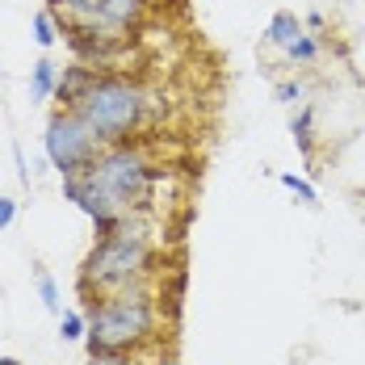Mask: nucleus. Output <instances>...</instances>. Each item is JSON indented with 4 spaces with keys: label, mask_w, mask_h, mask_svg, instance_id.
Instances as JSON below:
<instances>
[{
    "label": "nucleus",
    "mask_w": 365,
    "mask_h": 365,
    "mask_svg": "<svg viewBox=\"0 0 365 365\" xmlns=\"http://www.w3.org/2000/svg\"><path fill=\"white\" fill-rule=\"evenodd\" d=\"M160 177L164 173L147 164L143 151H135L130 143H110V147H101V155L84 173L63 177V197L76 202L93 219L97 240H106V235H113L122 222L130 219V210L143 202L147 189Z\"/></svg>",
    "instance_id": "1"
},
{
    "label": "nucleus",
    "mask_w": 365,
    "mask_h": 365,
    "mask_svg": "<svg viewBox=\"0 0 365 365\" xmlns=\"http://www.w3.org/2000/svg\"><path fill=\"white\" fill-rule=\"evenodd\" d=\"M155 277V244L143 227L126 219L113 235L97 240L93 252L84 256L80 269V298L97 302L106 294H126V290H147Z\"/></svg>",
    "instance_id": "2"
},
{
    "label": "nucleus",
    "mask_w": 365,
    "mask_h": 365,
    "mask_svg": "<svg viewBox=\"0 0 365 365\" xmlns=\"http://www.w3.org/2000/svg\"><path fill=\"white\" fill-rule=\"evenodd\" d=\"M84 315H88V336H84L88 353H143L147 344H155V331H160V302L151 286L106 294L88 302Z\"/></svg>",
    "instance_id": "3"
},
{
    "label": "nucleus",
    "mask_w": 365,
    "mask_h": 365,
    "mask_svg": "<svg viewBox=\"0 0 365 365\" xmlns=\"http://www.w3.org/2000/svg\"><path fill=\"white\" fill-rule=\"evenodd\" d=\"M76 113L101 135V143H126L147 118V93L126 76H97L93 88L80 97Z\"/></svg>",
    "instance_id": "4"
},
{
    "label": "nucleus",
    "mask_w": 365,
    "mask_h": 365,
    "mask_svg": "<svg viewBox=\"0 0 365 365\" xmlns=\"http://www.w3.org/2000/svg\"><path fill=\"white\" fill-rule=\"evenodd\" d=\"M101 135L80 118L76 110H55L46 122V135H42V151H46V164L59 173V177H76L84 173L97 155H101Z\"/></svg>",
    "instance_id": "5"
},
{
    "label": "nucleus",
    "mask_w": 365,
    "mask_h": 365,
    "mask_svg": "<svg viewBox=\"0 0 365 365\" xmlns=\"http://www.w3.org/2000/svg\"><path fill=\"white\" fill-rule=\"evenodd\" d=\"M46 9L63 30H97V34H126L143 17L147 0H46Z\"/></svg>",
    "instance_id": "6"
},
{
    "label": "nucleus",
    "mask_w": 365,
    "mask_h": 365,
    "mask_svg": "<svg viewBox=\"0 0 365 365\" xmlns=\"http://www.w3.org/2000/svg\"><path fill=\"white\" fill-rule=\"evenodd\" d=\"M93 80H97V72H93L88 63H72V68H63V72H59V84H55V101H59V110H76L80 97L93 88Z\"/></svg>",
    "instance_id": "7"
},
{
    "label": "nucleus",
    "mask_w": 365,
    "mask_h": 365,
    "mask_svg": "<svg viewBox=\"0 0 365 365\" xmlns=\"http://www.w3.org/2000/svg\"><path fill=\"white\" fill-rule=\"evenodd\" d=\"M302 34H307V30H302V21H298L294 13H286V9H282V13H273V21H269V30H264V38H269L273 46H282V51H286L290 42H298Z\"/></svg>",
    "instance_id": "8"
},
{
    "label": "nucleus",
    "mask_w": 365,
    "mask_h": 365,
    "mask_svg": "<svg viewBox=\"0 0 365 365\" xmlns=\"http://www.w3.org/2000/svg\"><path fill=\"white\" fill-rule=\"evenodd\" d=\"M55 84H59V68L51 59H38L34 72H30V101H51Z\"/></svg>",
    "instance_id": "9"
},
{
    "label": "nucleus",
    "mask_w": 365,
    "mask_h": 365,
    "mask_svg": "<svg viewBox=\"0 0 365 365\" xmlns=\"http://www.w3.org/2000/svg\"><path fill=\"white\" fill-rule=\"evenodd\" d=\"M290 135H294V147L302 151V160L311 164V160H315V113H311V110H298V113H294Z\"/></svg>",
    "instance_id": "10"
},
{
    "label": "nucleus",
    "mask_w": 365,
    "mask_h": 365,
    "mask_svg": "<svg viewBox=\"0 0 365 365\" xmlns=\"http://www.w3.org/2000/svg\"><path fill=\"white\" fill-rule=\"evenodd\" d=\"M34 282H38V298H42V307H46L51 315H63V302H59V286H55V277H51L46 269H34Z\"/></svg>",
    "instance_id": "11"
},
{
    "label": "nucleus",
    "mask_w": 365,
    "mask_h": 365,
    "mask_svg": "<svg viewBox=\"0 0 365 365\" xmlns=\"http://www.w3.org/2000/svg\"><path fill=\"white\" fill-rule=\"evenodd\" d=\"M88 336V315L84 311H63L59 315V340H84Z\"/></svg>",
    "instance_id": "12"
},
{
    "label": "nucleus",
    "mask_w": 365,
    "mask_h": 365,
    "mask_svg": "<svg viewBox=\"0 0 365 365\" xmlns=\"http://www.w3.org/2000/svg\"><path fill=\"white\" fill-rule=\"evenodd\" d=\"M55 38H59V21H55L51 9H42L34 17V42L38 46H55Z\"/></svg>",
    "instance_id": "13"
},
{
    "label": "nucleus",
    "mask_w": 365,
    "mask_h": 365,
    "mask_svg": "<svg viewBox=\"0 0 365 365\" xmlns=\"http://www.w3.org/2000/svg\"><path fill=\"white\" fill-rule=\"evenodd\" d=\"M286 55H290V63H315V59H319V42L311 34H302L298 42L286 46Z\"/></svg>",
    "instance_id": "14"
},
{
    "label": "nucleus",
    "mask_w": 365,
    "mask_h": 365,
    "mask_svg": "<svg viewBox=\"0 0 365 365\" xmlns=\"http://www.w3.org/2000/svg\"><path fill=\"white\" fill-rule=\"evenodd\" d=\"M282 185H286L290 193H298V197H302L307 206H315V202H319V193H315V185H311V181H302L298 173H282Z\"/></svg>",
    "instance_id": "15"
},
{
    "label": "nucleus",
    "mask_w": 365,
    "mask_h": 365,
    "mask_svg": "<svg viewBox=\"0 0 365 365\" xmlns=\"http://www.w3.org/2000/svg\"><path fill=\"white\" fill-rule=\"evenodd\" d=\"M88 365H139V353H88Z\"/></svg>",
    "instance_id": "16"
},
{
    "label": "nucleus",
    "mask_w": 365,
    "mask_h": 365,
    "mask_svg": "<svg viewBox=\"0 0 365 365\" xmlns=\"http://www.w3.org/2000/svg\"><path fill=\"white\" fill-rule=\"evenodd\" d=\"M13 219H17V202H13V197H0V231H4Z\"/></svg>",
    "instance_id": "17"
},
{
    "label": "nucleus",
    "mask_w": 365,
    "mask_h": 365,
    "mask_svg": "<svg viewBox=\"0 0 365 365\" xmlns=\"http://www.w3.org/2000/svg\"><path fill=\"white\" fill-rule=\"evenodd\" d=\"M298 97H302V84H294V80L277 84V101H298Z\"/></svg>",
    "instance_id": "18"
},
{
    "label": "nucleus",
    "mask_w": 365,
    "mask_h": 365,
    "mask_svg": "<svg viewBox=\"0 0 365 365\" xmlns=\"http://www.w3.org/2000/svg\"><path fill=\"white\" fill-rule=\"evenodd\" d=\"M155 365H181V361H177L173 353H160V357H155Z\"/></svg>",
    "instance_id": "19"
},
{
    "label": "nucleus",
    "mask_w": 365,
    "mask_h": 365,
    "mask_svg": "<svg viewBox=\"0 0 365 365\" xmlns=\"http://www.w3.org/2000/svg\"><path fill=\"white\" fill-rule=\"evenodd\" d=\"M0 365H21L17 357H0Z\"/></svg>",
    "instance_id": "20"
},
{
    "label": "nucleus",
    "mask_w": 365,
    "mask_h": 365,
    "mask_svg": "<svg viewBox=\"0 0 365 365\" xmlns=\"http://www.w3.org/2000/svg\"><path fill=\"white\" fill-rule=\"evenodd\" d=\"M0 76H4V68H0Z\"/></svg>",
    "instance_id": "21"
}]
</instances>
